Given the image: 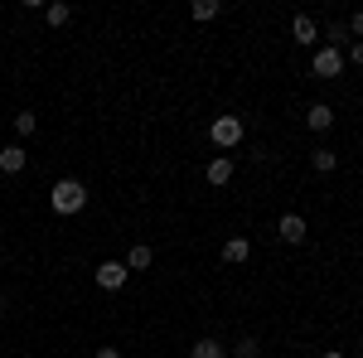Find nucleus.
<instances>
[{"label": "nucleus", "mask_w": 363, "mask_h": 358, "mask_svg": "<svg viewBox=\"0 0 363 358\" xmlns=\"http://www.w3.org/2000/svg\"><path fill=\"white\" fill-rule=\"evenodd\" d=\"M150 262H155V252H150V247H131V257H126V272H145Z\"/></svg>", "instance_id": "14"}, {"label": "nucleus", "mask_w": 363, "mask_h": 358, "mask_svg": "<svg viewBox=\"0 0 363 358\" xmlns=\"http://www.w3.org/2000/svg\"><path fill=\"white\" fill-rule=\"evenodd\" d=\"M25 145H5V150H0V174H20V169H25Z\"/></svg>", "instance_id": "8"}, {"label": "nucleus", "mask_w": 363, "mask_h": 358, "mask_svg": "<svg viewBox=\"0 0 363 358\" xmlns=\"http://www.w3.org/2000/svg\"><path fill=\"white\" fill-rule=\"evenodd\" d=\"M0 257H5V252H0Z\"/></svg>", "instance_id": "23"}, {"label": "nucleus", "mask_w": 363, "mask_h": 358, "mask_svg": "<svg viewBox=\"0 0 363 358\" xmlns=\"http://www.w3.org/2000/svg\"><path fill=\"white\" fill-rule=\"evenodd\" d=\"M277 237H281V242H296V247H301V242H306V237H310L306 218H301V213H286V218L277 223Z\"/></svg>", "instance_id": "4"}, {"label": "nucleus", "mask_w": 363, "mask_h": 358, "mask_svg": "<svg viewBox=\"0 0 363 358\" xmlns=\"http://www.w3.org/2000/svg\"><path fill=\"white\" fill-rule=\"evenodd\" d=\"M233 354H238V358H257L262 349H257V339H238V349H233Z\"/></svg>", "instance_id": "17"}, {"label": "nucleus", "mask_w": 363, "mask_h": 358, "mask_svg": "<svg viewBox=\"0 0 363 358\" xmlns=\"http://www.w3.org/2000/svg\"><path fill=\"white\" fill-rule=\"evenodd\" d=\"M126 262H102V267H97V286H102V291H121V286H126Z\"/></svg>", "instance_id": "5"}, {"label": "nucleus", "mask_w": 363, "mask_h": 358, "mask_svg": "<svg viewBox=\"0 0 363 358\" xmlns=\"http://www.w3.org/2000/svg\"><path fill=\"white\" fill-rule=\"evenodd\" d=\"M15 131H20V136H34V131H39V116H34V111H15Z\"/></svg>", "instance_id": "15"}, {"label": "nucleus", "mask_w": 363, "mask_h": 358, "mask_svg": "<svg viewBox=\"0 0 363 358\" xmlns=\"http://www.w3.org/2000/svg\"><path fill=\"white\" fill-rule=\"evenodd\" d=\"M247 257H252V242H247V237H228V242H223V262H228V267H242Z\"/></svg>", "instance_id": "6"}, {"label": "nucleus", "mask_w": 363, "mask_h": 358, "mask_svg": "<svg viewBox=\"0 0 363 358\" xmlns=\"http://www.w3.org/2000/svg\"><path fill=\"white\" fill-rule=\"evenodd\" d=\"M208 136L218 150H238L242 136H247V126H242V116H213V126H208Z\"/></svg>", "instance_id": "2"}, {"label": "nucleus", "mask_w": 363, "mask_h": 358, "mask_svg": "<svg viewBox=\"0 0 363 358\" xmlns=\"http://www.w3.org/2000/svg\"><path fill=\"white\" fill-rule=\"evenodd\" d=\"M310 68H315V78H339V73H344V54L325 44V49H315V58H310Z\"/></svg>", "instance_id": "3"}, {"label": "nucleus", "mask_w": 363, "mask_h": 358, "mask_svg": "<svg viewBox=\"0 0 363 358\" xmlns=\"http://www.w3.org/2000/svg\"><path fill=\"white\" fill-rule=\"evenodd\" d=\"M349 29H354V34H363V10H354V15H349Z\"/></svg>", "instance_id": "18"}, {"label": "nucleus", "mask_w": 363, "mask_h": 358, "mask_svg": "<svg viewBox=\"0 0 363 358\" xmlns=\"http://www.w3.org/2000/svg\"><path fill=\"white\" fill-rule=\"evenodd\" d=\"M306 121H310V131H330V126H335V111L325 107V102H310Z\"/></svg>", "instance_id": "9"}, {"label": "nucleus", "mask_w": 363, "mask_h": 358, "mask_svg": "<svg viewBox=\"0 0 363 358\" xmlns=\"http://www.w3.org/2000/svg\"><path fill=\"white\" fill-rule=\"evenodd\" d=\"M97 358H121V354H116V349H97Z\"/></svg>", "instance_id": "20"}, {"label": "nucleus", "mask_w": 363, "mask_h": 358, "mask_svg": "<svg viewBox=\"0 0 363 358\" xmlns=\"http://www.w3.org/2000/svg\"><path fill=\"white\" fill-rule=\"evenodd\" d=\"M203 174H208V184H228V179H233V155L208 160V169H203Z\"/></svg>", "instance_id": "10"}, {"label": "nucleus", "mask_w": 363, "mask_h": 358, "mask_svg": "<svg viewBox=\"0 0 363 358\" xmlns=\"http://www.w3.org/2000/svg\"><path fill=\"white\" fill-rule=\"evenodd\" d=\"M310 165L320 169V174H330V169L339 165V155H335V150H325V145H320V150H310Z\"/></svg>", "instance_id": "13"}, {"label": "nucleus", "mask_w": 363, "mask_h": 358, "mask_svg": "<svg viewBox=\"0 0 363 358\" xmlns=\"http://www.w3.org/2000/svg\"><path fill=\"white\" fill-rule=\"evenodd\" d=\"M44 20H49V25H68V20H73V5H63V0L44 5Z\"/></svg>", "instance_id": "12"}, {"label": "nucleus", "mask_w": 363, "mask_h": 358, "mask_svg": "<svg viewBox=\"0 0 363 358\" xmlns=\"http://www.w3.org/2000/svg\"><path fill=\"white\" fill-rule=\"evenodd\" d=\"M0 315H5V296H0Z\"/></svg>", "instance_id": "22"}, {"label": "nucleus", "mask_w": 363, "mask_h": 358, "mask_svg": "<svg viewBox=\"0 0 363 358\" xmlns=\"http://www.w3.org/2000/svg\"><path fill=\"white\" fill-rule=\"evenodd\" d=\"M189 358H228V349L218 344V339H199L194 349H189Z\"/></svg>", "instance_id": "11"}, {"label": "nucleus", "mask_w": 363, "mask_h": 358, "mask_svg": "<svg viewBox=\"0 0 363 358\" xmlns=\"http://www.w3.org/2000/svg\"><path fill=\"white\" fill-rule=\"evenodd\" d=\"M320 358H344V354H339V349H330V354H320Z\"/></svg>", "instance_id": "21"}, {"label": "nucleus", "mask_w": 363, "mask_h": 358, "mask_svg": "<svg viewBox=\"0 0 363 358\" xmlns=\"http://www.w3.org/2000/svg\"><path fill=\"white\" fill-rule=\"evenodd\" d=\"M291 34H296V44H315V39H320V25H315V20H310V15H296V20H291Z\"/></svg>", "instance_id": "7"}, {"label": "nucleus", "mask_w": 363, "mask_h": 358, "mask_svg": "<svg viewBox=\"0 0 363 358\" xmlns=\"http://www.w3.org/2000/svg\"><path fill=\"white\" fill-rule=\"evenodd\" d=\"M218 10H223L218 0H194V20H199V25H203V20H213Z\"/></svg>", "instance_id": "16"}, {"label": "nucleus", "mask_w": 363, "mask_h": 358, "mask_svg": "<svg viewBox=\"0 0 363 358\" xmlns=\"http://www.w3.org/2000/svg\"><path fill=\"white\" fill-rule=\"evenodd\" d=\"M349 58H354V63H359V68H363V39H359V44H354V49H349Z\"/></svg>", "instance_id": "19"}, {"label": "nucleus", "mask_w": 363, "mask_h": 358, "mask_svg": "<svg viewBox=\"0 0 363 358\" xmlns=\"http://www.w3.org/2000/svg\"><path fill=\"white\" fill-rule=\"evenodd\" d=\"M49 203H54V213H83L87 208V189L78 179H58L54 189H49Z\"/></svg>", "instance_id": "1"}]
</instances>
